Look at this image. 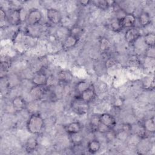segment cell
<instances>
[{"label":"cell","mask_w":155,"mask_h":155,"mask_svg":"<svg viewBox=\"0 0 155 155\" xmlns=\"http://www.w3.org/2000/svg\"><path fill=\"white\" fill-rule=\"evenodd\" d=\"M44 120L42 116L37 113H33L27 122V130L31 134H38L43 130Z\"/></svg>","instance_id":"cell-1"},{"label":"cell","mask_w":155,"mask_h":155,"mask_svg":"<svg viewBox=\"0 0 155 155\" xmlns=\"http://www.w3.org/2000/svg\"><path fill=\"white\" fill-rule=\"evenodd\" d=\"M72 110L78 114L83 115L88 113L89 110L88 103L82 100L79 96L76 97L71 104Z\"/></svg>","instance_id":"cell-2"},{"label":"cell","mask_w":155,"mask_h":155,"mask_svg":"<svg viewBox=\"0 0 155 155\" xmlns=\"http://www.w3.org/2000/svg\"><path fill=\"white\" fill-rule=\"evenodd\" d=\"M42 17V13L38 9L30 10L26 16V22L28 25L33 26L38 24Z\"/></svg>","instance_id":"cell-3"},{"label":"cell","mask_w":155,"mask_h":155,"mask_svg":"<svg viewBox=\"0 0 155 155\" xmlns=\"http://www.w3.org/2000/svg\"><path fill=\"white\" fill-rule=\"evenodd\" d=\"M48 80L47 76L42 71H38L34 73L31 78V82L35 86L44 87L47 85Z\"/></svg>","instance_id":"cell-4"},{"label":"cell","mask_w":155,"mask_h":155,"mask_svg":"<svg viewBox=\"0 0 155 155\" xmlns=\"http://www.w3.org/2000/svg\"><path fill=\"white\" fill-rule=\"evenodd\" d=\"M100 122L110 129H113L116 125V118L109 113H103L99 115Z\"/></svg>","instance_id":"cell-5"},{"label":"cell","mask_w":155,"mask_h":155,"mask_svg":"<svg viewBox=\"0 0 155 155\" xmlns=\"http://www.w3.org/2000/svg\"><path fill=\"white\" fill-rule=\"evenodd\" d=\"M140 36V31L136 28H128L125 33V41L129 43L132 44L136 41Z\"/></svg>","instance_id":"cell-6"},{"label":"cell","mask_w":155,"mask_h":155,"mask_svg":"<svg viewBox=\"0 0 155 155\" xmlns=\"http://www.w3.org/2000/svg\"><path fill=\"white\" fill-rule=\"evenodd\" d=\"M47 16L48 21L53 24H59L62 19V16L59 11L53 8H50L47 10Z\"/></svg>","instance_id":"cell-7"},{"label":"cell","mask_w":155,"mask_h":155,"mask_svg":"<svg viewBox=\"0 0 155 155\" xmlns=\"http://www.w3.org/2000/svg\"><path fill=\"white\" fill-rule=\"evenodd\" d=\"M44 87L34 85L30 90V94L34 101H38L44 97L46 90Z\"/></svg>","instance_id":"cell-8"},{"label":"cell","mask_w":155,"mask_h":155,"mask_svg":"<svg viewBox=\"0 0 155 155\" xmlns=\"http://www.w3.org/2000/svg\"><path fill=\"white\" fill-rule=\"evenodd\" d=\"M136 16L133 13H127L125 14L120 19L121 25L122 28H130L134 26L136 22Z\"/></svg>","instance_id":"cell-9"},{"label":"cell","mask_w":155,"mask_h":155,"mask_svg":"<svg viewBox=\"0 0 155 155\" xmlns=\"http://www.w3.org/2000/svg\"><path fill=\"white\" fill-rule=\"evenodd\" d=\"M21 8H15L13 10L9 15V22L13 25H18L21 22Z\"/></svg>","instance_id":"cell-10"},{"label":"cell","mask_w":155,"mask_h":155,"mask_svg":"<svg viewBox=\"0 0 155 155\" xmlns=\"http://www.w3.org/2000/svg\"><path fill=\"white\" fill-rule=\"evenodd\" d=\"M95 94H96V93H95L94 88L93 85L91 84V85L88 88H87V90L84 91L82 93H81L78 96L82 100L89 103L94 98Z\"/></svg>","instance_id":"cell-11"},{"label":"cell","mask_w":155,"mask_h":155,"mask_svg":"<svg viewBox=\"0 0 155 155\" xmlns=\"http://www.w3.org/2000/svg\"><path fill=\"white\" fill-rule=\"evenodd\" d=\"M12 107L16 111H21L24 110L26 107V102L24 98L20 96L15 97L12 102Z\"/></svg>","instance_id":"cell-12"},{"label":"cell","mask_w":155,"mask_h":155,"mask_svg":"<svg viewBox=\"0 0 155 155\" xmlns=\"http://www.w3.org/2000/svg\"><path fill=\"white\" fill-rule=\"evenodd\" d=\"M73 79V74L68 70H61L58 74V79L63 84H68Z\"/></svg>","instance_id":"cell-13"},{"label":"cell","mask_w":155,"mask_h":155,"mask_svg":"<svg viewBox=\"0 0 155 155\" xmlns=\"http://www.w3.org/2000/svg\"><path fill=\"white\" fill-rule=\"evenodd\" d=\"M79 38L69 34L62 42V47L64 49H70L74 47L79 41Z\"/></svg>","instance_id":"cell-14"},{"label":"cell","mask_w":155,"mask_h":155,"mask_svg":"<svg viewBox=\"0 0 155 155\" xmlns=\"http://www.w3.org/2000/svg\"><path fill=\"white\" fill-rule=\"evenodd\" d=\"M82 127L81 124L79 122L77 121H74L72 122L70 124H68L66 127H65V130L68 133L69 135L78 133L81 132Z\"/></svg>","instance_id":"cell-15"},{"label":"cell","mask_w":155,"mask_h":155,"mask_svg":"<svg viewBox=\"0 0 155 155\" xmlns=\"http://www.w3.org/2000/svg\"><path fill=\"white\" fill-rule=\"evenodd\" d=\"M101 147L100 142L97 139H93L90 140L87 145V150L89 153L91 154L96 153L99 151Z\"/></svg>","instance_id":"cell-16"},{"label":"cell","mask_w":155,"mask_h":155,"mask_svg":"<svg viewBox=\"0 0 155 155\" xmlns=\"http://www.w3.org/2000/svg\"><path fill=\"white\" fill-rule=\"evenodd\" d=\"M143 128L147 132L150 133H154L155 131V124H154V117L153 116L144 120L142 125Z\"/></svg>","instance_id":"cell-17"},{"label":"cell","mask_w":155,"mask_h":155,"mask_svg":"<svg viewBox=\"0 0 155 155\" xmlns=\"http://www.w3.org/2000/svg\"><path fill=\"white\" fill-rule=\"evenodd\" d=\"M139 22L142 27H145L150 24L151 22V18L148 13L146 12H142L139 16Z\"/></svg>","instance_id":"cell-18"},{"label":"cell","mask_w":155,"mask_h":155,"mask_svg":"<svg viewBox=\"0 0 155 155\" xmlns=\"http://www.w3.org/2000/svg\"><path fill=\"white\" fill-rule=\"evenodd\" d=\"M38 140L35 137H31L28 139L25 144V148L26 151L28 152H31L35 151L38 147Z\"/></svg>","instance_id":"cell-19"},{"label":"cell","mask_w":155,"mask_h":155,"mask_svg":"<svg viewBox=\"0 0 155 155\" xmlns=\"http://www.w3.org/2000/svg\"><path fill=\"white\" fill-rule=\"evenodd\" d=\"M100 122V117L99 115H93L90 119V125L91 130L94 131H97Z\"/></svg>","instance_id":"cell-20"},{"label":"cell","mask_w":155,"mask_h":155,"mask_svg":"<svg viewBox=\"0 0 155 155\" xmlns=\"http://www.w3.org/2000/svg\"><path fill=\"white\" fill-rule=\"evenodd\" d=\"M110 25L111 30L115 32H118L123 28L121 25L120 19L117 18H115L111 19Z\"/></svg>","instance_id":"cell-21"},{"label":"cell","mask_w":155,"mask_h":155,"mask_svg":"<svg viewBox=\"0 0 155 155\" xmlns=\"http://www.w3.org/2000/svg\"><path fill=\"white\" fill-rule=\"evenodd\" d=\"M144 43L148 47H154L155 42V35L154 33H148L144 35Z\"/></svg>","instance_id":"cell-22"},{"label":"cell","mask_w":155,"mask_h":155,"mask_svg":"<svg viewBox=\"0 0 155 155\" xmlns=\"http://www.w3.org/2000/svg\"><path fill=\"white\" fill-rule=\"evenodd\" d=\"M91 85V84H90L87 81H80L76 84V91L78 93V95H79L84 91L88 88Z\"/></svg>","instance_id":"cell-23"},{"label":"cell","mask_w":155,"mask_h":155,"mask_svg":"<svg viewBox=\"0 0 155 155\" xmlns=\"http://www.w3.org/2000/svg\"><path fill=\"white\" fill-rule=\"evenodd\" d=\"M91 2H92V4L94 5H95L96 7H97V8H100L101 10H106L110 5L109 1H104V0L93 1Z\"/></svg>","instance_id":"cell-24"},{"label":"cell","mask_w":155,"mask_h":155,"mask_svg":"<svg viewBox=\"0 0 155 155\" xmlns=\"http://www.w3.org/2000/svg\"><path fill=\"white\" fill-rule=\"evenodd\" d=\"M70 139L71 140L74 145H81L82 140H83V136L82 134L79 133L70 134Z\"/></svg>","instance_id":"cell-25"},{"label":"cell","mask_w":155,"mask_h":155,"mask_svg":"<svg viewBox=\"0 0 155 155\" xmlns=\"http://www.w3.org/2000/svg\"><path fill=\"white\" fill-rule=\"evenodd\" d=\"M111 46L110 41L105 38H102L101 39L99 42V47L101 51L103 52L107 51Z\"/></svg>","instance_id":"cell-26"},{"label":"cell","mask_w":155,"mask_h":155,"mask_svg":"<svg viewBox=\"0 0 155 155\" xmlns=\"http://www.w3.org/2000/svg\"><path fill=\"white\" fill-rule=\"evenodd\" d=\"M83 32H84L83 28L79 26H74L73 27H72L71 29L70 30V34L73 36H74L75 37L79 39L80 38L81 36L82 35Z\"/></svg>","instance_id":"cell-27"},{"label":"cell","mask_w":155,"mask_h":155,"mask_svg":"<svg viewBox=\"0 0 155 155\" xmlns=\"http://www.w3.org/2000/svg\"><path fill=\"white\" fill-rule=\"evenodd\" d=\"M145 56L148 58L154 59L155 56L154 47H148L145 51Z\"/></svg>","instance_id":"cell-28"},{"label":"cell","mask_w":155,"mask_h":155,"mask_svg":"<svg viewBox=\"0 0 155 155\" xmlns=\"http://www.w3.org/2000/svg\"><path fill=\"white\" fill-rule=\"evenodd\" d=\"M115 64H116V62H115V61H114L113 59L109 58V59H108L106 61V62H105V67H108V68H110V67H113Z\"/></svg>","instance_id":"cell-29"},{"label":"cell","mask_w":155,"mask_h":155,"mask_svg":"<svg viewBox=\"0 0 155 155\" xmlns=\"http://www.w3.org/2000/svg\"><path fill=\"white\" fill-rule=\"evenodd\" d=\"M0 19H1V21H5V20L6 19V13L5 10L1 7L0 9Z\"/></svg>","instance_id":"cell-30"},{"label":"cell","mask_w":155,"mask_h":155,"mask_svg":"<svg viewBox=\"0 0 155 155\" xmlns=\"http://www.w3.org/2000/svg\"><path fill=\"white\" fill-rule=\"evenodd\" d=\"M90 2H91V1H79V3L81 4V5H84V6L88 5L89 3H90Z\"/></svg>","instance_id":"cell-31"}]
</instances>
